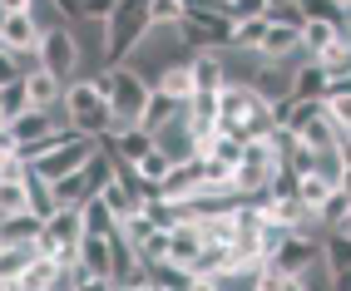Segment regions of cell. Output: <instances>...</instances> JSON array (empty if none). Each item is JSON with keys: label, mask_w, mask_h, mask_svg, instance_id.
I'll use <instances>...</instances> for the list:
<instances>
[{"label": "cell", "mask_w": 351, "mask_h": 291, "mask_svg": "<svg viewBox=\"0 0 351 291\" xmlns=\"http://www.w3.org/2000/svg\"><path fill=\"white\" fill-rule=\"evenodd\" d=\"M322 242H326V237H312V232H292V237L282 242V252H277L267 266H272V272H282V277H307L317 262H326V257H322Z\"/></svg>", "instance_id": "obj_7"}, {"label": "cell", "mask_w": 351, "mask_h": 291, "mask_svg": "<svg viewBox=\"0 0 351 291\" xmlns=\"http://www.w3.org/2000/svg\"><path fill=\"white\" fill-rule=\"evenodd\" d=\"M163 203H189V198H203V158H189V163H178L169 183H163L158 192Z\"/></svg>", "instance_id": "obj_12"}, {"label": "cell", "mask_w": 351, "mask_h": 291, "mask_svg": "<svg viewBox=\"0 0 351 291\" xmlns=\"http://www.w3.org/2000/svg\"><path fill=\"white\" fill-rule=\"evenodd\" d=\"M0 232H5V247H25V242H40V232H45V217H35V212L0 217Z\"/></svg>", "instance_id": "obj_23"}, {"label": "cell", "mask_w": 351, "mask_h": 291, "mask_svg": "<svg viewBox=\"0 0 351 291\" xmlns=\"http://www.w3.org/2000/svg\"><path fill=\"white\" fill-rule=\"evenodd\" d=\"M326 109H332V118H337V129H341V134H351V94H341V99H332Z\"/></svg>", "instance_id": "obj_43"}, {"label": "cell", "mask_w": 351, "mask_h": 291, "mask_svg": "<svg viewBox=\"0 0 351 291\" xmlns=\"http://www.w3.org/2000/svg\"><path fill=\"white\" fill-rule=\"evenodd\" d=\"M99 143H104V153H109V158H124V163H134V168L158 149V138L144 134V129H114V134H104Z\"/></svg>", "instance_id": "obj_8"}, {"label": "cell", "mask_w": 351, "mask_h": 291, "mask_svg": "<svg viewBox=\"0 0 351 291\" xmlns=\"http://www.w3.org/2000/svg\"><path fill=\"white\" fill-rule=\"evenodd\" d=\"M243 153H247V143L218 129V138H213V143H208V149H203L198 158H213V163H223V168H243Z\"/></svg>", "instance_id": "obj_26"}, {"label": "cell", "mask_w": 351, "mask_h": 291, "mask_svg": "<svg viewBox=\"0 0 351 291\" xmlns=\"http://www.w3.org/2000/svg\"><path fill=\"white\" fill-rule=\"evenodd\" d=\"M84 232H89V237H114V232H119V217H114V207H109L104 198L84 203Z\"/></svg>", "instance_id": "obj_27"}, {"label": "cell", "mask_w": 351, "mask_h": 291, "mask_svg": "<svg viewBox=\"0 0 351 291\" xmlns=\"http://www.w3.org/2000/svg\"><path fill=\"white\" fill-rule=\"evenodd\" d=\"M64 124L75 134H89V138L114 134V104H109V89L99 75H84L64 89Z\"/></svg>", "instance_id": "obj_2"}, {"label": "cell", "mask_w": 351, "mask_h": 291, "mask_svg": "<svg viewBox=\"0 0 351 291\" xmlns=\"http://www.w3.org/2000/svg\"><path fill=\"white\" fill-rule=\"evenodd\" d=\"M173 168H178V163H173L169 153H158V149H154V153H149L144 163H138V173H144V183L154 188V198L163 192V183H169V173H173Z\"/></svg>", "instance_id": "obj_32"}, {"label": "cell", "mask_w": 351, "mask_h": 291, "mask_svg": "<svg viewBox=\"0 0 351 291\" xmlns=\"http://www.w3.org/2000/svg\"><path fill=\"white\" fill-rule=\"evenodd\" d=\"M80 291H119V281H114V277H84Z\"/></svg>", "instance_id": "obj_46"}, {"label": "cell", "mask_w": 351, "mask_h": 291, "mask_svg": "<svg viewBox=\"0 0 351 291\" xmlns=\"http://www.w3.org/2000/svg\"><path fill=\"white\" fill-rule=\"evenodd\" d=\"M30 212V188L25 183H0V217H20Z\"/></svg>", "instance_id": "obj_35"}, {"label": "cell", "mask_w": 351, "mask_h": 291, "mask_svg": "<svg viewBox=\"0 0 351 291\" xmlns=\"http://www.w3.org/2000/svg\"><path fill=\"white\" fill-rule=\"evenodd\" d=\"M95 153H99V138L80 134V138L60 143L50 158H40V163H35V173H40V178H50V183H60V178H69V173H80V168L95 158Z\"/></svg>", "instance_id": "obj_6"}, {"label": "cell", "mask_w": 351, "mask_h": 291, "mask_svg": "<svg viewBox=\"0 0 351 291\" xmlns=\"http://www.w3.org/2000/svg\"><path fill=\"white\" fill-rule=\"evenodd\" d=\"M346 192H351V178H346Z\"/></svg>", "instance_id": "obj_54"}, {"label": "cell", "mask_w": 351, "mask_h": 291, "mask_svg": "<svg viewBox=\"0 0 351 291\" xmlns=\"http://www.w3.org/2000/svg\"><path fill=\"white\" fill-rule=\"evenodd\" d=\"M189 64H193L198 94H218V89H228V64H223V55H189Z\"/></svg>", "instance_id": "obj_21"}, {"label": "cell", "mask_w": 351, "mask_h": 291, "mask_svg": "<svg viewBox=\"0 0 351 291\" xmlns=\"http://www.w3.org/2000/svg\"><path fill=\"white\" fill-rule=\"evenodd\" d=\"M232 40H238V25L223 10H189L178 25L183 60L189 55H223V50H232Z\"/></svg>", "instance_id": "obj_4"}, {"label": "cell", "mask_w": 351, "mask_h": 291, "mask_svg": "<svg viewBox=\"0 0 351 291\" xmlns=\"http://www.w3.org/2000/svg\"><path fill=\"white\" fill-rule=\"evenodd\" d=\"M341 94H351V79H332V89H326V104L341 99Z\"/></svg>", "instance_id": "obj_47"}, {"label": "cell", "mask_w": 351, "mask_h": 291, "mask_svg": "<svg viewBox=\"0 0 351 291\" xmlns=\"http://www.w3.org/2000/svg\"><path fill=\"white\" fill-rule=\"evenodd\" d=\"M292 75H297V64H292V60H287V64L263 60V69H257L252 89L263 94V104H267V109H277V104H287V99H292Z\"/></svg>", "instance_id": "obj_9"}, {"label": "cell", "mask_w": 351, "mask_h": 291, "mask_svg": "<svg viewBox=\"0 0 351 291\" xmlns=\"http://www.w3.org/2000/svg\"><path fill=\"white\" fill-rule=\"evenodd\" d=\"M346 217H351V192H346V188H337L332 198H326V207L317 212V223H322V232H337Z\"/></svg>", "instance_id": "obj_31"}, {"label": "cell", "mask_w": 351, "mask_h": 291, "mask_svg": "<svg viewBox=\"0 0 351 291\" xmlns=\"http://www.w3.org/2000/svg\"><path fill=\"white\" fill-rule=\"evenodd\" d=\"M183 0H149V20H154V30H178L183 25Z\"/></svg>", "instance_id": "obj_34"}, {"label": "cell", "mask_w": 351, "mask_h": 291, "mask_svg": "<svg viewBox=\"0 0 351 291\" xmlns=\"http://www.w3.org/2000/svg\"><path fill=\"white\" fill-rule=\"evenodd\" d=\"M0 10H5V15H35L40 5H35V0H0Z\"/></svg>", "instance_id": "obj_45"}, {"label": "cell", "mask_w": 351, "mask_h": 291, "mask_svg": "<svg viewBox=\"0 0 351 291\" xmlns=\"http://www.w3.org/2000/svg\"><path fill=\"white\" fill-rule=\"evenodd\" d=\"M337 149H341V163L351 168V134H341V138H337Z\"/></svg>", "instance_id": "obj_48"}, {"label": "cell", "mask_w": 351, "mask_h": 291, "mask_svg": "<svg viewBox=\"0 0 351 291\" xmlns=\"http://www.w3.org/2000/svg\"><path fill=\"white\" fill-rule=\"evenodd\" d=\"M203 247H208V242H203L198 227H173V262H178V266H193Z\"/></svg>", "instance_id": "obj_29"}, {"label": "cell", "mask_w": 351, "mask_h": 291, "mask_svg": "<svg viewBox=\"0 0 351 291\" xmlns=\"http://www.w3.org/2000/svg\"><path fill=\"white\" fill-rule=\"evenodd\" d=\"M45 25L40 15H5L0 20V50H40Z\"/></svg>", "instance_id": "obj_11"}, {"label": "cell", "mask_w": 351, "mask_h": 291, "mask_svg": "<svg viewBox=\"0 0 351 291\" xmlns=\"http://www.w3.org/2000/svg\"><path fill=\"white\" fill-rule=\"evenodd\" d=\"M297 138L307 143L312 153H326V149H337V138H341V129H337V118H332V109H326V114L317 118V124H307V129H302Z\"/></svg>", "instance_id": "obj_24"}, {"label": "cell", "mask_w": 351, "mask_h": 291, "mask_svg": "<svg viewBox=\"0 0 351 291\" xmlns=\"http://www.w3.org/2000/svg\"><path fill=\"white\" fill-rule=\"evenodd\" d=\"M50 10L64 20H84V0H50Z\"/></svg>", "instance_id": "obj_44"}, {"label": "cell", "mask_w": 351, "mask_h": 291, "mask_svg": "<svg viewBox=\"0 0 351 291\" xmlns=\"http://www.w3.org/2000/svg\"><path fill=\"white\" fill-rule=\"evenodd\" d=\"M218 5H223V10H228V5H232V0H218Z\"/></svg>", "instance_id": "obj_53"}, {"label": "cell", "mask_w": 351, "mask_h": 291, "mask_svg": "<svg viewBox=\"0 0 351 291\" xmlns=\"http://www.w3.org/2000/svg\"><path fill=\"white\" fill-rule=\"evenodd\" d=\"M40 60H45V69H50L55 79H64V84H75V79L89 75V69H84V45L75 40V30H64V25H50V30H45Z\"/></svg>", "instance_id": "obj_5"}, {"label": "cell", "mask_w": 351, "mask_h": 291, "mask_svg": "<svg viewBox=\"0 0 351 291\" xmlns=\"http://www.w3.org/2000/svg\"><path fill=\"white\" fill-rule=\"evenodd\" d=\"M263 291H307V281H302V277H282V272L267 266V272H263Z\"/></svg>", "instance_id": "obj_41"}, {"label": "cell", "mask_w": 351, "mask_h": 291, "mask_svg": "<svg viewBox=\"0 0 351 291\" xmlns=\"http://www.w3.org/2000/svg\"><path fill=\"white\" fill-rule=\"evenodd\" d=\"M267 198H272V203H297V198H302V173H297L292 163L277 168V178H272V188H267Z\"/></svg>", "instance_id": "obj_30"}, {"label": "cell", "mask_w": 351, "mask_h": 291, "mask_svg": "<svg viewBox=\"0 0 351 291\" xmlns=\"http://www.w3.org/2000/svg\"><path fill=\"white\" fill-rule=\"evenodd\" d=\"M287 5H297V0H267V10H287Z\"/></svg>", "instance_id": "obj_50"}, {"label": "cell", "mask_w": 351, "mask_h": 291, "mask_svg": "<svg viewBox=\"0 0 351 291\" xmlns=\"http://www.w3.org/2000/svg\"><path fill=\"white\" fill-rule=\"evenodd\" d=\"M322 257H326V266H332V277L337 272H351V232H326V242H322Z\"/></svg>", "instance_id": "obj_28"}, {"label": "cell", "mask_w": 351, "mask_h": 291, "mask_svg": "<svg viewBox=\"0 0 351 291\" xmlns=\"http://www.w3.org/2000/svg\"><path fill=\"white\" fill-rule=\"evenodd\" d=\"M297 5H302V15H307V20H332V25H341V5H337V0H297Z\"/></svg>", "instance_id": "obj_39"}, {"label": "cell", "mask_w": 351, "mask_h": 291, "mask_svg": "<svg viewBox=\"0 0 351 291\" xmlns=\"http://www.w3.org/2000/svg\"><path fill=\"white\" fill-rule=\"evenodd\" d=\"M263 60L272 64H287V60H302V30L297 25H272L267 40H263V50H257Z\"/></svg>", "instance_id": "obj_13"}, {"label": "cell", "mask_w": 351, "mask_h": 291, "mask_svg": "<svg viewBox=\"0 0 351 291\" xmlns=\"http://www.w3.org/2000/svg\"><path fill=\"white\" fill-rule=\"evenodd\" d=\"M326 89H332L326 69H322L317 60L302 55V60H297V75H292V99H326Z\"/></svg>", "instance_id": "obj_14"}, {"label": "cell", "mask_w": 351, "mask_h": 291, "mask_svg": "<svg viewBox=\"0 0 351 291\" xmlns=\"http://www.w3.org/2000/svg\"><path fill=\"white\" fill-rule=\"evenodd\" d=\"M25 84H30V104H35V109H50V114L64 109V89H69V84L55 79L50 69H35V75H25Z\"/></svg>", "instance_id": "obj_17"}, {"label": "cell", "mask_w": 351, "mask_h": 291, "mask_svg": "<svg viewBox=\"0 0 351 291\" xmlns=\"http://www.w3.org/2000/svg\"><path fill=\"white\" fill-rule=\"evenodd\" d=\"M154 89H163V94H169V99H178V104H189L193 94H198L193 64H189V60H173V64H169V69L158 75V84H154Z\"/></svg>", "instance_id": "obj_16"}, {"label": "cell", "mask_w": 351, "mask_h": 291, "mask_svg": "<svg viewBox=\"0 0 351 291\" xmlns=\"http://www.w3.org/2000/svg\"><path fill=\"white\" fill-rule=\"evenodd\" d=\"M317 64L326 69V79H351V40H341L337 50H326Z\"/></svg>", "instance_id": "obj_36"}, {"label": "cell", "mask_w": 351, "mask_h": 291, "mask_svg": "<svg viewBox=\"0 0 351 291\" xmlns=\"http://www.w3.org/2000/svg\"><path fill=\"white\" fill-rule=\"evenodd\" d=\"M149 35H154L149 0H124V5L104 20V60H99V64H104V69H124Z\"/></svg>", "instance_id": "obj_1"}, {"label": "cell", "mask_w": 351, "mask_h": 291, "mask_svg": "<svg viewBox=\"0 0 351 291\" xmlns=\"http://www.w3.org/2000/svg\"><path fill=\"white\" fill-rule=\"evenodd\" d=\"M99 79L109 89V104H114V129H138L149 99H154V84L138 75V69H99Z\"/></svg>", "instance_id": "obj_3"}, {"label": "cell", "mask_w": 351, "mask_h": 291, "mask_svg": "<svg viewBox=\"0 0 351 291\" xmlns=\"http://www.w3.org/2000/svg\"><path fill=\"white\" fill-rule=\"evenodd\" d=\"M332 291H351V272H337L332 277Z\"/></svg>", "instance_id": "obj_49"}, {"label": "cell", "mask_w": 351, "mask_h": 291, "mask_svg": "<svg viewBox=\"0 0 351 291\" xmlns=\"http://www.w3.org/2000/svg\"><path fill=\"white\" fill-rule=\"evenodd\" d=\"M341 45V25L332 20H307V30H302V55L307 60H322L326 50H337Z\"/></svg>", "instance_id": "obj_20"}, {"label": "cell", "mask_w": 351, "mask_h": 291, "mask_svg": "<svg viewBox=\"0 0 351 291\" xmlns=\"http://www.w3.org/2000/svg\"><path fill=\"white\" fill-rule=\"evenodd\" d=\"M60 124H55V114L50 109H30V114H20L15 124H5V134L15 138V143H40V138H50Z\"/></svg>", "instance_id": "obj_15"}, {"label": "cell", "mask_w": 351, "mask_h": 291, "mask_svg": "<svg viewBox=\"0 0 351 291\" xmlns=\"http://www.w3.org/2000/svg\"><path fill=\"white\" fill-rule=\"evenodd\" d=\"M149 281L158 286V291H193V272L189 266H178V262H158V266H149Z\"/></svg>", "instance_id": "obj_25"}, {"label": "cell", "mask_w": 351, "mask_h": 291, "mask_svg": "<svg viewBox=\"0 0 351 291\" xmlns=\"http://www.w3.org/2000/svg\"><path fill=\"white\" fill-rule=\"evenodd\" d=\"M183 109H189V104H178V99H169L163 89H154V99H149L144 118H138V129H144V134H163L173 118H183Z\"/></svg>", "instance_id": "obj_18"}, {"label": "cell", "mask_w": 351, "mask_h": 291, "mask_svg": "<svg viewBox=\"0 0 351 291\" xmlns=\"http://www.w3.org/2000/svg\"><path fill=\"white\" fill-rule=\"evenodd\" d=\"M257 15H267V0H232V5H228V20H232V25L257 20Z\"/></svg>", "instance_id": "obj_40"}, {"label": "cell", "mask_w": 351, "mask_h": 291, "mask_svg": "<svg viewBox=\"0 0 351 291\" xmlns=\"http://www.w3.org/2000/svg\"><path fill=\"white\" fill-rule=\"evenodd\" d=\"M119 291H124V286H119Z\"/></svg>", "instance_id": "obj_55"}, {"label": "cell", "mask_w": 351, "mask_h": 291, "mask_svg": "<svg viewBox=\"0 0 351 291\" xmlns=\"http://www.w3.org/2000/svg\"><path fill=\"white\" fill-rule=\"evenodd\" d=\"M124 0H84V20H95V25H104V20L119 10Z\"/></svg>", "instance_id": "obj_42"}, {"label": "cell", "mask_w": 351, "mask_h": 291, "mask_svg": "<svg viewBox=\"0 0 351 291\" xmlns=\"http://www.w3.org/2000/svg\"><path fill=\"white\" fill-rule=\"evenodd\" d=\"M80 266L84 277H114V237H84Z\"/></svg>", "instance_id": "obj_19"}, {"label": "cell", "mask_w": 351, "mask_h": 291, "mask_svg": "<svg viewBox=\"0 0 351 291\" xmlns=\"http://www.w3.org/2000/svg\"><path fill=\"white\" fill-rule=\"evenodd\" d=\"M341 232H351V217H346V223H341Z\"/></svg>", "instance_id": "obj_52"}, {"label": "cell", "mask_w": 351, "mask_h": 291, "mask_svg": "<svg viewBox=\"0 0 351 291\" xmlns=\"http://www.w3.org/2000/svg\"><path fill=\"white\" fill-rule=\"evenodd\" d=\"M119 232H124V242H129V247L138 252V247H144V242H149V237H154L158 227L149 223V217H144V212H134V217H124V223H119Z\"/></svg>", "instance_id": "obj_38"}, {"label": "cell", "mask_w": 351, "mask_h": 291, "mask_svg": "<svg viewBox=\"0 0 351 291\" xmlns=\"http://www.w3.org/2000/svg\"><path fill=\"white\" fill-rule=\"evenodd\" d=\"M337 5H341V15H351V0H337Z\"/></svg>", "instance_id": "obj_51"}, {"label": "cell", "mask_w": 351, "mask_h": 291, "mask_svg": "<svg viewBox=\"0 0 351 291\" xmlns=\"http://www.w3.org/2000/svg\"><path fill=\"white\" fill-rule=\"evenodd\" d=\"M30 84L25 79H5L0 84V124H15L20 114H30Z\"/></svg>", "instance_id": "obj_22"}, {"label": "cell", "mask_w": 351, "mask_h": 291, "mask_svg": "<svg viewBox=\"0 0 351 291\" xmlns=\"http://www.w3.org/2000/svg\"><path fill=\"white\" fill-rule=\"evenodd\" d=\"M332 192H337V188H332V183H322L317 173H302V203H307L312 212H322V207H326V198H332Z\"/></svg>", "instance_id": "obj_37"}, {"label": "cell", "mask_w": 351, "mask_h": 291, "mask_svg": "<svg viewBox=\"0 0 351 291\" xmlns=\"http://www.w3.org/2000/svg\"><path fill=\"white\" fill-rule=\"evenodd\" d=\"M267 30H272V20L267 15H257V20H243L238 25V40H232V50H263V40H267Z\"/></svg>", "instance_id": "obj_33"}, {"label": "cell", "mask_w": 351, "mask_h": 291, "mask_svg": "<svg viewBox=\"0 0 351 291\" xmlns=\"http://www.w3.org/2000/svg\"><path fill=\"white\" fill-rule=\"evenodd\" d=\"M158 138V153H169L173 163H189V158H198L203 149H198V134H193V124H189V109H183V118H173L163 134H154Z\"/></svg>", "instance_id": "obj_10"}]
</instances>
